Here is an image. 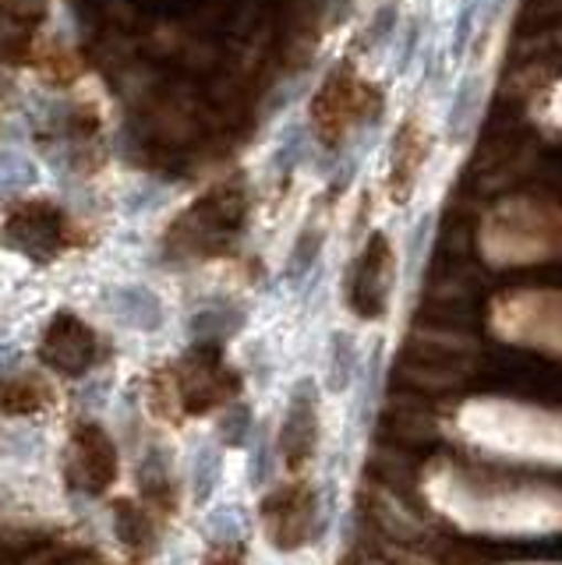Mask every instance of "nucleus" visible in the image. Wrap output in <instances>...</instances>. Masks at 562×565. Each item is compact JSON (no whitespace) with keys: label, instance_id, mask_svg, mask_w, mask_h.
<instances>
[{"label":"nucleus","instance_id":"1","mask_svg":"<svg viewBox=\"0 0 562 565\" xmlns=\"http://www.w3.org/2000/svg\"><path fill=\"white\" fill-rule=\"evenodd\" d=\"M393 287V244L390 237H372L364 247V255L358 258L354 269V294H350V308L361 318H379L385 311Z\"/></svg>","mask_w":562,"mask_h":565},{"label":"nucleus","instance_id":"2","mask_svg":"<svg viewBox=\"0 0 562 565\" xmlns=\"http://www.w3.org/2000/svg\"><path fill=\"white\" fill-rule=\"evenodd\" d=\"M315 441H319V417H315V385L301 382L294 388L290 411H287V424H284V456L290 467H301L305 459L315 452Z\"/></svg>","mask_w":562,"mask_h":565},{"label":"nucleus","instance_id":"3","mask_svg":"<svg viewBox=\"0 0 562 565\" xmlns=\"http://www.w3.org/2000/svg\"><path fill=\"white\" fill-rule=\"evenodd\" d=\"M428 159V135L421 128L417 117L403 120V128L396 131L393 141V167H390V188L396 202H407V194L417 184V173Z\"/></svg>","mask_w":562,"mask_h":565},{"label":"nucleus","instance_id":"4","mask_svg":"<svg viewBox=\"0 0 562 565\" xmlns=\"http://www.w3.org/2000/svg\"><path fill=\"white\" fill-rule=\"evenodd\" d=\"M315 516V502L301 491H284L276 502H269V530L279 547L305 544L308 523Z\"/></svg>","mask_w":562,"mask_h":565},{"label":"nucleus","instance_id":"5","mask_svg":"<svg viewBox=\"0 0 562 565\" xmlns=\"http://www.w3.org/2000/svg\"><path fill=\"white\" fill-rule=\"evenodd\" d=\"M107 308L117 322H125L138 332H156L163 326V305L160 297L146 287H117L107 294Z\"/></svg>","mask_w":562,"mask_h":565},{"label":"nucleus","instance_id":"6","mask_svg":"<svg viewBox=\"0 0 562 565\" xmlns=\"http://www.w3.org/2000/svg\"><path fill=\"white\" fill-rule=\"evenodd\" d=\"M36 184V167L29 163L25 156L0 149V191H22Z\"/></svg>","mask_w":562,"mask_h":565},{"label":"nucleus","instance_id":"7","mask_svg":"<svg viewBox=\"0 0 562 565\" xmlns=\"http://www.w3.org/2000/svg\"><path fill=\"white\" fill-rule=\"evenodd\" d=\"M216 477H220V456L213 449H202L199 463H195V499L199 502H205L209 494H213Z\"/></svg>","mask_w":562,"mask_h":565},{"label":"nucleus","instance_id":"8","mask_svg":"<svg viewBox=\"0 0 562 565\" xmlns=\"http://www.w3.org/2000/svg\"><path fill=\"white\" fill-rule=\"evenodd\" d=\"M350 93H354V85H337V82H332V85H326V96L332 99V103H347L350 99ZM315 117H326V131H329V124H332V131H340L343 128V124H347V110H343V106H332V110H315Z\"/></svg>","mask_w":562,"mask_h":565},{"label":"nucleus","instance_id":"9","mask_svg":"<svg viewBox=\"0 0 562 565\" xmlns=\"http://www.w3.org/2000/svg\"><path fill=\"white\" fill-rule=\"evenodd\" d=\"M347 379H350V347H347V340L340 335V340H337V364H332V382L329 385L340 393V388L347 385Z\"/></svg>","mask_w":562,"mask_h":565},{"label":"nucleus","instance_id":"10","mask_svg":"<svg viewBox=\"0 0 562 565\" xmlns=\"http://www.w3.org/2000/svg\"><path fill=\"white\" fill-rule=\"evenodd\" d=\"M244 424H248V411H237V420L231 417V420L223 424V438H226V441H234V446H237V441L244 438Z\"/></svg>","mask_w":562,"mask_h":565}]
</instances>
